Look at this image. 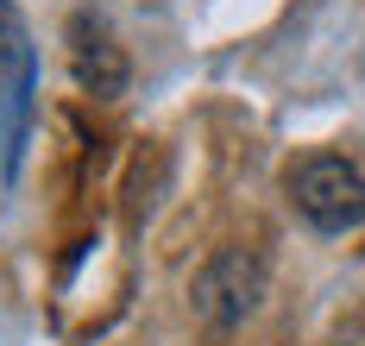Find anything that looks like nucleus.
I'll list each match as a JSON object with an SVG mask.
<instances>
[{
	"instance_id": "1",
	"label": "nucleus",
	"mask_w": 365,
	"mask_h": 346,
	"mask_svg": "<svg viewBox=\"0 0 365 346\" xmlns=\"http://www.w3.org/2000/svg\"><path fill=\"white\" fill-rule=\"evenodd\" d=\"M284 183H290V201L309 227H322V233L365 227V177H359V164H346L340 152L296 157Z\"/></svg>"
},
{
	"instance_id": "2",
	"label": "nucleus",
	"mask_w": 365,
	"mask_h": 346,
	"mask_svg": "<svg viewBox=\"0 0 365 346\" xmlns=\"http://www.w3.org/2000/svg\"><path fill=\"white\" fill-rule=\"evenodd\" d=\"M264 296V265H258L246 246H227L215 252L208 265L195 271V308L215 321V327H233V321H246Z\"/></svg>"
},
{
	"instance_id": "3",
	"label": "nucleus",
	"mask_w": 365,
	"mask_h": 346,
	"mask_svg": "<svg viewBox=\"0 0 365 346\" xmlns=\"http://www.w3.org/2000/svg\"><path fill=\"white\" fill-rule=\"evenodd\" d=\"M70 57H76V82L82 88H95V95H120L126 88V57H120V44L108 38V26L101 19H88V13H76L70 19Z\"/></svg>"
},
{
	"instance_id": "4",
	"label": "nucleus",
	"mask_w": 365,
	"mask_h": 346,
	"mask_svg": "<svg viewBox=\"0 0 365 346\" xmlns=\"http://www.w3.org/2000/svg\"><path fill=\"white\" fill-rule=\"evenodd\" d=\"M26 70H38L32 38H26V19H19V6H13V0H0V82L26 76Z\"/></svg>"
},
{
	"instance_id": "5",
	"label": "nucleus",
	"mask_w": 365,
	"mask_h": 346,
	"mask_svg": "<svg viewBox=\"0 0 365 346\" xmlns=\"http://www.w3.org/2000/svg\"><path fill=\"white\" fill-rule=\"evenodd\" d=\"M340 346H353V340H340Z\"/></svg>"
}]
</instances>
